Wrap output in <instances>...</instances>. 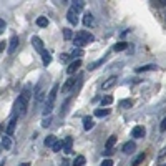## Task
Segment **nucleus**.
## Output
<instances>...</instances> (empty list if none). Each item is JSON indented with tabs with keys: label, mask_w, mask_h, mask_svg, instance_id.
I'll list each match as a JSON object with an SVG mask.
<instances>
[{
	"label": "nucleus",
	"mask_w": 166,
	"mask_h": 166,
	"mask_svg": "<svg viewBox=\"0 0 166 166\" xmlns=\"http://www.w3.org/2000/svg\"><path fill=\"white\" fill-rule=\"evenodd\" d=\"M73 85H75V78H68L67 82H65V85H63V91L71 90V88H73Z\"/></svg>",
	"instance_id": "nucleus-19"
},
{
	"label": "nucleus",
	"mask_w": 166,
	"mask_h": 166,
	"mask_svg": "<svg viewBox=\"0 0 166 166\" xmlns=\"http://www.w3.org/2000/svg\"><path fill=\"white\" fill-rule=\"evenodd\" d=\"M71 145H73V140L71 138H65L63 140V153H71Z\"/></svg>",
	"instance_id": "nucleus-10"
},
{
	"label": "nucleus",
	"mask_w": 166,
	"mask_h": 166,
	"mask_svg": "<svg viewBox=\"0 0 166 166\" xmlns=\"http://www.w3.org/2000/svg\"><path fill=\"white\" fill-rule=\"evenodd\" d=\"M3 32H5V22H3V20H0V35H2Z\"/></svg>",
	"instance_id": "nucleus-36"
},
{
	"label": "nucleus",
	"mask_w": 166,
	"mask_h": 166,
	"mask_svg": "<svg viewBox=\"0 0 166 166\" xmlns=\"http://www.w3.org/2000/svg\"><path fill=\"white\" fill-rule=\"evenodd\" d=\"M62 166H70V163H68V161H63V163H62Z\"/></svg>",
	"instance_id": "nucleus-42"
},
{
	"label": "nucleus",
	"mask_w": 166,
	"mask_h": 166,
	"mask_svg": "<svg viewBox=\"0 0 166 166\" xmlns=\"http://www.w3.org/2000/svg\"><path fill=\"white\" fill-rule=\"evenodd\" d=\"M52 148H53V151H62L63 149V141H56Z\"/></svg>",
	"instance_id": "nucleus-31"
},
{
	"label": "nucleus",
	"mask_w": 166,
	"mask_h": 166,
	"mask_svg": "<svg viewBox=\"0 0 166 166\" xmlns=\"http://www.w3.org/2000/svg\"><path fill=\"white\" fill-rule=\"evenodd\" d=\"M55 143H56V138L53 135H50V136H47V138H45V146H53Z\"/></svg>",
	"instance_id": "nucleus-24"
},
{
	"label": "nucleus",
	"mask_w": 166,
	"mask_h": 166,
	"mask_svg": "<svg viewBox=\"0 0 166 166\" xmlns=\"http://www.w3.org/2000/svg\"><path fill=\"white\" fill-rule=\"evenodd\" d=\"M160 129H161V131H166V118H163V121H161Z\"/></svg>",
	"instance_id": "nucleus-35"
},
{
	"label": "nucleus",
	"mask_w": 166,
	"mask_h": 166,
	"mask_svg": "<svg viewBox=\"0 0 166 166\" xmlns=\"http://www.w3.org/2000/svg\"><path fill=\"white\" fill-rule=\"evenodd\" d=\"M56 91H58V85H53V87H52V90H50V93H48L47 102H50V103H53V102H55V98H56Z\"/></svg>",
	"instance_id": "nucleus-11"
},
{
	"label": "nucleus",
	"mask_w": 166,
	"mask_h": 166,
	"mask_svg": "<svg viewBox=\"0 0 166 166\" xmlns=\"http://www.w3.org/2000/svg\"><path fill=\"white\" fill-rule=\"evenodd\" d=\"M28 96H30L28 90H23L22 95L17 98V102H15V105H14V113H12V116H14V118H18V116L25 115L27 103H28Z\"/></svg>",
	"instance_id": "nucleus-1"
},
{
	"label": "nucleus",
	"mask_w": 166,
	"mask_h": 166,
	"mask_svg": "<svg viewBox=\"0 0 166 166\" xmlns=\"http://www.w3.org/2000/svg\"><path fill=\"white\" fill-rule=\"evenodd\" d=\"M37 25L42 27V28H45V27L48 25V18H45V17H38V18H37Z\"/></svg>",
	"instance_id": "nucleus-25"
},
{
	"label": "nucleus",
	"mask_w": 166,
	"mask_h": 166,
	"mask_svg": "<svg viewBox=\"0 0 166 166\" xmlns=\"http://www.w3.org/2000/svg\"><path fill=\"white\" fill-rule=\"evenodd\" d=\"M143 160H145V153H140V155L131 161V166H138L140 163H143Z\"/></svg>",
	"instance_id": "nucleus-22"
},
{
	"label": "nucleus",
	"mask_w": 166,
	"mask_h": 166,
	"mask_svg": "<svg viewBox=\"0 0 166 166\" xmlns=\"http://www.w3.org/2000/svg\"><path fill=\"white\" fill-rule=\"evenodd\" d=\"M63 37L67 38V40L71 38V30H70V28H63Z\"/></svg>",
	"instance_id": "nucleus-32"
},
{
	"label": "nucleus",
	"mask_w": 166,
	"mask_h": 166,
	"mask_svg": "<svg viewBox=\"0 0 166 166\" xmlns=\"http://www.w3.org/2000/svg\"><path fill=\"white\" fill-rule=\"evenodd\" d=\"M2 148H3V146H2V143H0V153H2Z\"/></svg>",
	"instance_id": "nucleus-44"
},
{
	"label": "nucleus",
	"mask_w": 166,
	"mask_h": 166,
	"mask_svg": "<svg viewBox=\"0 0 166 166\" xmlns=\"http://www.w3.org/2000/svg\"><path fill=\"white\" fill-rule=\"evenodd\" d=\"M18 47V37H12L10 38V43H9V52L12 53V52H15Z\"/></svg>",
	"instance_id": "nucleus-12"
},
{
	"label": "nucleus",
	"mask_w": 166,
	"mask_h": 166,
	"mask_svg": "<svg viewBox=\"0 0 166 166\" xmlns=\"http://www.w3.org/2000/svg\"><path fill=\"white\" fill-rule=\"evenodd\" d=\"M53 110V103H50V102H47L45 103V106H43V115L45 116H48L50 115V111Z\"/></svg>",
	"instance_id": "nucleus-23"
},
{
	"label": "nucleus",
	"mask_w": 166,
	"mask_h": 166,
	"mask_svg": "<svg viewBox=\"0 0 166 166\" xmlns=\"http://www.w3.org/2000/svg\"><path fill=\"white\" fill-rule=\"evenodd\" d=\"M113 85H116V76H110V78H106V80L103 82L102 88H103V90H110Z\"/></svg>",
	"instance_id": "nucleus-7"
},
{
	"label": "nucleus",
	"mask_w": 166,
	"mask_h": 166,
	"mask_svg": "<svg viewBox=\"0 0 166 166\" xmlns=\"http://www.w3.org/2000/svg\"><path fill=\"white\" fill-rule=\"evenodd\" d=\"M83 128L87 129V131H90V129L93 128V120L90 118V116H85L83 118Z\"/></svg>",
	"instance_id": "nucleus-14"
},
{
	"label": "nucleus",
	"mask_w": 166,
	"mask_h": 166,
	"mask_svg": "<svg viewBox=\"0 0 166 166\" xmlns=\"http://www.w3.org/2000/svg\"><path fill=\"white\" fill-rule=\"evenodd\" d=\"M121 106H131V102H129V100H125V102H121Z\"/></svg>",
	"instance_id": "nucleus-37"
},
{
	"label": "nucleus",
	"mask_w": 166,
	"mask_h": 166,
	"mask_svg": "<svg viewBox=\"0 0 166 166\" xmlns=\"http://www.w3.org/2000/svg\"><path fill=\"white\" fill-rule=\"evenodd\" d=\"M155 5H156V7H164V5H166V0H163V2H156Z\"/></svg>",
	"instance_id": "nucleus-39"
},
{
	"label": "nucleus",
	"mask_w": 166,
	"mask_h": 166,
	"mask_svg": "<svg viewBox=\"0 0 166 166\" xmlns=\"http://www.w3.org/2000/svg\"><path fill=\"white\" fill-rule=\"evenodd\" d=\"M149 70H156V65H145V67H138L136 68V71L138 73H143V71H149Z\"/></svg>",
	"instance_id": "nucleus-16"
},
{
	"label": "nucleus",
	"mask_w": 166,
	"mask_h": 166,
	"mask_svg": "<svg viewBox=\"0 0 166 166\" xmlns=\"http://www.w3.org/2000/svg\"><path fill=\"white\" fill-rule=\"evenodd\" d=\"M126 48H128V43L126 42H118L115 47H113V50H115V52H121V50H126Z\"/></svg>",
	"instance_id": "nucleus-21"
},
{
	"label": "nucleus",
	"mask_w": 166,
	"mask_h": 166,
	"mask_svg": "<svg viewBox=\"0 0 166 166\" xmlns=\"http://www.w3.org/2000/svg\"><path fill=\"white\" fill-rule=\"evenodd\" d=\"M85 163H87V160H85V156H76L73 160V166H85Z\"/></svg>",
	"instance_id": "nucleus-20"
},
{
	"label": "nucleus",
	"mask_w": 166,
	"mask_h": 166,
	"mask_svg": "<svg viewBox=\"0 0 166 166\" xmlns=\"http://www.w3.org/2000/svg\"><path fill=\"white\" fill-rule=\"evenodd\" d=\"M135 149H136V143H135V141H126V143L123 145V153H126V155H131Z\"/></svg>",
	"instance_id": "nucleus-4"
},
{
	"label": "nucleus",
	"mask_w": 166,
	"mask_h": 166,
	"mask_svg": "<svg viewBox=\"0 0 166 166\" xmlns=\"http://www.w3.org/2000/svg\"><path fill=\"white\" fill-rule=\"evenodd\" d=\"M71 56H73V58H76V56H78V58H80V56H83V50H82V48H75V50L71 52Z\"/></svg>",
	"instance_id": "nucleus-29"
},
{
	"label": "nucleus",
	"mask_w": 166,
	"mask_h": 166,
	"mask_svg": "<svg viewBox=\"0 0 166 166\" xmlns=\"http://www.w3.org/2000/svg\"><path fill=\"white\" fill-rule=\"evenodd\" d=\"M40 55H42V62H43V65H48V63L52 62V55H50V52H48V50H43Z\"/></svg>",
	"instance_id": "nucleus-13"
},
{
	"label": "nucleus",
	"mask_w": 166,
	"mask_h": 166,
	"mask_svg": "<svg viewBox=\"0 0 166 166\" xmlns=\"http://www.w3.org/2000/svg\"><path fill=\"white\" fill-rule=\"evenodd\" d=\"M108 115H110L108 108H98V110L95 111V116H98V118H103V116H108Z\"/></svg>",
	"instance_id": "nucleus-15"
},
{
	"label": "nucleus",
	"mask_w": 166,
	"mask_h": 166,
	"mask_svg": "<svg viewBox=\"0 0 166 166\" xmlns=\"http://www.w3.org/2000/svg\"><path fill=\"white\" fill-rule=\"evenodd\" d=\"M2 146L5 148V149H10V148H12V138H10V136L3 138V141H2Z\"/></svg>",
	"instance_id": "nucleus-28"
},
{
	"label": "nucleus",
	"mask_w": 166,
	"mask_h": 166,
	"mask_svg": "<svg viewBox=\"0 0 166 166\" xmlns=\"http://www.w3.org/2000/svg\"><path fill=\"white\" fill-rule=\"evenodd\" d=\"M75 38L76 40H80L82 43H90V42H93V35L90 33V32H76V35H75Z\"/></svg>",
	"instance_id": "nucleus-2"
},
{
	"label": "nucleus",
	"mask_w": 166,
	"mask_h": 166,
	"mask_svg": "<svg viewBox=\"0 0 166 166\" xmlns=\"http://www.w3.org/2000/svg\"><path fill=\"white\" fill-rule=\"evenodd\" d=\"M113 103V96H103L102 98V108L103 106H108V105Z\"/></svg>",
	"instance_id": "nucleus-27"
},
{
	"label": "nucleus",
	"mask_w": 166,
	"mask_h": 166,
	"mask_svg": "<svg viewBox=\"0 0 166 166\" xmlns=\"http://www.w3.org/2000/svg\"><path fill=\"white\" fill-rule=\"evenodd\" d=\"M5 45H7L5 42H0V52H3V50H5Z\"/></svg>",
	"instance_id": "nucleus-40"
},
{
	"label": "nucleus",
	"mask_w": 166,
	"mask_h": 166,
	"mask_svg": "<svg viewBox=\"0 0 166 166\" xmlns=\"http://www.w3.org/2000/svg\"><path fill=\"white\" fill-rule=\"evenodd\" d=\"M102 63H103V58H102V60H98V62H95V63H91V65H88V70H90V71H91V70H95V68H98Z\"/></svg>",
	"instance_id": "nucleus-30"
},
{
	"label": "nucleus",
	"mask_w": 166,
	"mask_h": 166,
	"mask_svg": "<svg viewBox=\"0 0 166 166\" xmlns=\"http://www.w3.org/2000/svg\"><path fill=\"white\" fill-rule=\"evenodd\" d=\"M50 123H52V116L50 118H48V116H45V118H43V121H42V126H50Z\"/></svg>",
	"instance_id": "nucleus-33"
},
{
	"label": "nucleus",
	"mask_w": 166,
	"mask_h": 166,
	"mask_svg": "<svg viewBox=\"0 0 166 166\" xmlns=\"http://www.w3.org/2000/svg\"><path fill=\"white\" fill-rule=\"evenodd\" d=\"M83 25H85V27H91V25H93V15H91V14H85V17H83Z\"/></svg>",
	"instance_id": "nucleus-17"
},
{
	"label": "nucleus",
	"mask_w": 166,
	"mask_h": 166,
	"mask_svg": "<svg viewBox=\"0 0 166 166\" xmlns=\"http://www.w3.org/2000/svg\"><path fill=\"white\" fill-rule=\"evenodd\" d=\"M60 58H62V62H68V58H70V55H62V56H60Z\"/></svg>",
	"instance_id": "nucleus-38"
},
{
	"label": "nucleus",
	"mask_w": 166,
	"mask_h": 166,
	"mask_svg": "<svg viewBox=\"0 0 166 166\" xmlns=\"http://www.w3.org/2000/svg\"><path fill=\"white\" fill-rule=\"evenodd\" d=\"M105 155H106V156H111V153H113V149H105Z\"/></svg>",
	"instance_id": "nucleus-41"
},
{
	"label": "nucleus",
	"mask_w": 166,
	"mask_h": 166,
	"mask_svg": "<svg viewBox=\"0 0 166 166\" xmlns=\"http://www.w3.org/2000/svg\"><path fill=\"white\" fill-rule=\"evenodd\" d=\"M15 125H17V118H12L9 120V125H7V133H9V136L14 135V131H15Z\"/></svg>",
	"instance_id": "nucleus-9"
},
{
	"label": "nucleus",
	"mask_w": 166,
	"mask_h": 166,
	"mask_svg": "<svg viewBox=\"0 0 166 166\" xmlns=\"http://www.w3.org/2000/svg\"><path fill=\"white\" fill-rule=\"evenodd\" d=\"M32 45H33V48H35L37 52H40V53L45 50V48H43V42H42L38 37H32Z\"/></svg>",
	"instance_id": "nucleus-5"
},
{
	"label": "nucleus",
	"mask_w": 166,
	"mask_h": 166,
	"mask_svg": "<svg viewBox=\"0 0 166 166\" xmlns=\"http://www.w3.org/2000/svg\"><path fill=\"white\" fill-rule=\"evenodd\" d=\"M67 18H68V22H70L71 25H76V23H78V14H76V12H75L73 9H70V10H68Z\"/></svg>",
	"instance_id": "nucleus-3"
},
{
	"label": "nucleus",
	"mask_w": 166,
	"mask_h": 166,
	"mask_svg": "<svg viewBox=\"0 0 166 166\" xmlns=\"http://www.w3.org/2000/svg\"><path fill=\"white\" fill-rule=\"evenodd\" d=\"M102 166H113V161L110 160V158H106V160H103Z\"/></svg>",
	"instance_id": "nucleus-34"
},
{
	"label": "nucleus",
	"mask_w": 166,
	"mask_h": 166,
	"mask_svg": "<svg viewBox=\"0 0 166 166\" xmlns=\"http://www.w3.org/2000/svg\"><path fill=\"white\" fill-rule=\"evenodd\" d=\"M83 5H85L83 2H73V5H71V9H73V10L76 12V14H78V12H82V10H83Z\"/></svg>",
	"instance_id": "nucleus-26"
},
{
	"label": "nucleus",
	"mask_w": 166,
	"mask_h": 166,
	"mask_svg": "<svg viewBox=\"0 0 166 166\" xmlns=\"http://www.w3.org/2000/svg\"><path fill=\"white\" fill-rule=\"evenodd\" d=\"M115 143H116V136L113 135V136H110V138H108L106 145H105V149H113V146H115Z\"/></svg>",
	"instance_id": "nucleus-18"
},
{
	"label": "nucleus",
	"mask_w": 166,
	"mask_h": 166,
	"mask_svg": "<svg viewBox=\"0 0 166 166\" xmlns=\"http://www.w3.org/2000/svg\"><path fill=\"white\" fill-rule=\"evenodd\" d=\"M20 166H30V163H22Z\"/></svg>",
	"instance_id": "nucleus-43"
},
{
	"label": "nucleus",
	"mask_w": 166,
	"mask_h": 166,
	"mask_svg": "<svg viewBox=\"0 0 166 166\" xmlns=\"http://www.w3.org/2000/svg\"><path fill=\"white\" fill-rule=\"evenodd\" d=\"M131 136L133 138H143L145 136V128L143 126H135L131 131Z\"/></svg>",
	"instance_id": "nucleus-8"
},
{
	"label": "nucleus",
	"mask_w": 166,
	"mask_h": 166,
	"mask_svg": "<svg viewBox=\"0 0 166 166\" xmlns=\"http://www.w3.org/2000/svg\"><path fill=\"white\" fill-rule=\"evenodd\" d=\"M80 65H82V60H75V62H71L70 65H68V68H67V73H75L76 70L80 68Z\"/></svg>",
	"instance_id": "nucleus-6"
}]
</instances>
